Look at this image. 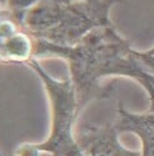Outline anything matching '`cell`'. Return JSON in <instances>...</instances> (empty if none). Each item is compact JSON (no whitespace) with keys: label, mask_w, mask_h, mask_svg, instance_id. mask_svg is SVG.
I'll return each instance as SVG.
<instances>
[{"label":"cell","mask_w":154,"mask_h":156,"mask_svg":"<svg viewBox=\"0 0 154 156\" xmlns=\"http://www.w3.org/2000/svg\"><path fill=\"white\" fill-rule=\"evenodd\" d=\"M0 3H2L4 5V8H5V4H6V0H0Z\"/></svg>","instance_id":"cell-12"},{"label":"cell","mask_w":154,"mask_h":156,"mask_svg":"<svg viewBox=\"0 0 154 156\" xmlns=\"http://www.w3.org/2000/svg\"><path fill=\"white\" fill-rule=\"evenodd\" d=\"M135 55L143 63V66L148 69V72L154 74V55L146 53V51H136V50H135Z\"/></svg>","instance_id":"cell-9"},{"label":"cell","mask_w":154,"mask_h":156,"mask_svg":"<svg viewBox=\"0 0 154 156\" xmlns=\"http://www.w3.org/2000/svg\"><path fill=\"white\" fill-rule=\"evenodd\" d=\"M83 2H89V3H95V2H99V0H83Z\"/></svg>","instance_id":"cell-11"},{"label":"cell","mask_w":154,"mask_h":156,"mask_svg":"<svg viewBox=\"0 0 154 156\" xmlns=\"http://www.w3.org/2000/svg\"><path fill=\"white\" fill-rule=\"evenodd\" d=\"M117 116L115 123L117 131L136 134L142 141V156H154V113L135 114L126 110L124 104L120 102Z\"/></svg>","instance_id":"cell-5"},{"label":"cell","mask_w":154,"mask_h":156,"mask_svg":"<svg viewBox=\"0 0 154 156\" xmlns=\"http://www.w3.org/2000/svg\"><path fill=\"white\" fill-rule=\"evenodd\" d=\"M3 9H5V8H4V5H3L2 3H0V10H3Z\"/></svg>","instance_id":"cell-13"},{"label":"cell","mask_w":154,"mask_h":156,"mask_svg":"<svg viewBox=\"0 0 154 156\" xmlns=\"http://www.w3.org/2000/svg\"><path fill=\"white\" fill-rule=\"evenodd\" d=\"M117 3L122 0L41 2L24 13L22 28L33 40L73 48L95 28L112 26L110 10Z\"/></svg>","instance_id":"cell-2"},{"label":"cell","mask_w":154,"mask_h":156,"mask_svg":"<svg viewBox=\"0 0 154 156\" xmlns=\"http://www.w3.org/2000/svg\"><path fill=\"white\" fill-rule=\"evenodd\" d=\"M13 156H55V155L40 150V148L35 146V144H25L19 146Z\"/></svg>","instance_id":"cell-8"},{"label":"cell","mask_w":154,"mask_h":156,"mask_svg":"<svg viewBox=\"0 0 154 156\" xmlns=\"http://www.w3.org/2000/svg\"><path fill=\"white\" fill-rule=\"evenodd\" d=\"M119 134L115 123H88L75 132V141L84 156H142L121 145Z\"/></svg>","instance_id":"cell-4"},{"label":"cell","mask_w":154,"mask_h":156,"mask_svg":"<svg viewBox=\"0 0 154 156\" xmlns=\"http://www.w3.org/2000/svg\"><path fill=\"white\" fill-rule=\"evenodd\" d=\"M41 56H56L66 60L80 108L94 97L110 96L112 91L99 84L102 78L121 76L138 82L146 70L130 42L119 34L113 24L95 28L73 48L33 40V58Z\"/></svg>","instance_id":"cell-1"},{"label":"cell","mask_w":154,"mask_h":156,"mask_svg":"<svg viewBox=\"0 0 154 156\" xmlns=\"http://www.w3.org/2000/svg\"><path fill=\"white\" fill-rule=\"evenodd\" d=\"M142 84V87L146 91V94L149 96V100H150V108H149V112L154 113V74L149 73L148 70L142 76V78L139 80V82Z\"/></svg>","instance_id":"cell-7"},{"label":"cell","mask_w":154,"mask_h":156,"mask_svg":"<svg viewBox=\"0 0 154 156\" xmlns=\"http://www.w3.org/2000/svg\"><path fill=\"white\" fill-rule=\"evenodd\" d=\"M41 2H57V3H72L73 0H6L5 9L12 13L13 18L22 27V19L24 13L29 8Z\"/></svg>","instance_id":"cell-6"},{"label":"cell","mask_w":154,"mask_h":156,"mask_svg":"<svg viewBox=\"0 0 154 156\" xmlns=\"http://www.w3.org/2000/svg\"><path fill=\"white\" fill-rule=\"evenodd\" d=\"M25 64L42 81L51 106L49 138L35 146L55 156H84L75 141L74 124L82 108L70 76L68 74L62 80L54 78L42 68L37 58H31Z\"/></svg>","instance_id":"cell-3"},{"label":"cell","mask_w":154,"mask_h":156,"mask_svg":"<svg viewBox=\"0 0 154 156\" xmlns=\"http://www.w3.org/2000/svg\"><path fill=\"white\" fill-rule=\"evenodd\" d=\"M146 53H149V54H152V55H154V46L150 49V50H146Z\"/></svg>","instance_id":"cell-10"}]
</instances>
